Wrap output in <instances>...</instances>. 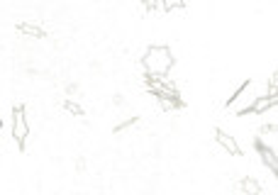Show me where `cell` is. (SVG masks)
Masks as SVG:
<instances>
[{
  "instance_id": "cell-1",
  "label": "cell",
  "mask_w": 278,
  "mask_h": 195,
  "mask_svg": "<svg viewBox=\"0 0 278 195\" xmlns=\"http://www.w3.org/2000/svg\"><path fill=\"white\" fill-rule=\"evenodd\" d=\"M144 71L147 76H166L168 71L173 69V54L168 46H161V44H154L144 52Z\"/></svg>"
},
{
  "instance_id": "cell-2",
  "label": "cell",
  "mask_w": 278,
  "mask_h": 195,
  "mask_svg": "<svg viewBox=\"0 0 278 195\" xmlns=\"http://www.w3.org/2000/svg\"><path fill=\"white\" fill-rule=\"evenodd\" d=\"M256 98H259V93H256V83L249 78V81H244V83L232 93V98L227 100V108L235 112V115H247V112L251 110V105H254Z\"/></svg>"
},
{
  "instance_id": "cell-3",
  "label": "cell",
  "mask_w": 278,
  "mask_h": 195,
  "mask_svg": "<svg viewBox=\"0 0 278 195\" xmlns=\"http://www.w3.org/2000/svg\"><path fill=\"white\" fill-rule=\"evenodd\" d=\"M29 137V125H27V112L22 105H15L13 110V139L17 141L20 149H25V141Z\"/></svg>"
},
{
  "instance_id": "cell-4",
  "label": "cell",
  "mask_w": 278,
  "mask_h": 195,
  "mask_svg": "<svg viewBox=\"0 0 278 195\" xmlns=\"http://www.w3.org/2000/svg\"><path fill=\"white\" fill-rule=\"evenodd\" d=\"M254 147H256V152H259V156H261V161L268 166V171L278 178V156H276V152H273L271 147H266L261 139H254Z\"/></svg>"
},
{
  "instance_id": "cell-5",
  "label": "cell",
  "mask_w": 278,
  "mask_h": 195,
  "mask_svg": "<svg viewBox=\"0 0 278 195\" xmlns=\"http://www.w3.org/2000/svg\"><path fill=\"white\" fill-rule=\"evenodd\" d=\"M215 139H217V144H220L227 154H232V156H242V147H239V141H237L232 134H227L224 129H215Z\"/></svg>"
},
{
  "instance_id": "cell-6",
  "label": "cell",
  "mask_w": 278,
  "mask_h": 195,
  "mask_svg": "<svg viewBox=\"0 0 278 195\" xmlns=\"http://www.w3.org/2000/svg\"><path fill=\"white\" fill-rule=\"evenodd\" d=\"M17 29H20L25 37H32V39H42V37H44V27L34 25V22H27V20H25V22H20Z\"/></svg>"
},
{
  "instance_id": "cell-7",
  "label": "cell",
  "mask_w": 278,
  "mask_h": 195,
  "mask_svg": "<svg viewBox=\"0 0 278 195\" xmlns=\"http://www.w3.org/2000/svg\"><path fill=\"white\" fill-rule=\"evenodd\" d=\"M237 190L239 193H249V195H259L261 193V185L254 181V178H244V181H239V185H237Z\"/></svg>"
},
{
  "instance_id": "cell-8",
  "label": "cell",
  "mask_w": 278,
  "mask_h": 195,
  "mask_svg": "<svg viewBox=\"0 0 278 195\" xmlns=\"http://www.w3.org/2000/svg\"><path fill=\"white\" fill-rule=\"evenodd\" d=\"M64 110L71 112V115H76V117H83V108H81V105H76L73 100H64Z\"/></svg>"
},
{
  "instance_id": "cell-9",
  "label": "cell",
  "mask_w": 278,
  "mask_h": 195,
  "mask_svg": "<svg viewBox=\"0 0 278 195\" xmlns=\"http://www.w3.org/2000/svg\"><path fill=\"white\" fill-rule=\"evenodd\" d=\"M139 122V117H129V120H125V122H120V125H115V129H112V132H115V134H120V132H125V129H129V127L132 125H137Z\"/></svg>"
},
{
  "instance_id": "cell-10",
  "label": "cell",
  "mask_w": 278,
  "mask_h": 195,
  "mask_svg": "<svg viewBox=\"0 0 278 195\" xmlns=\"http://www.w3.org/2000/svg\"><path fill=\"white\" fill-rule=\"evenodd\" d=\"M188 0H161V5H164V13L168 10H176V8H183Z\"/></svg>"
},
{
  "instance_id": "cell-11",
  "label": "cell",
  "mask_w": 278,
  "mask_h": 195,
  "mask_svg": "<svg viewBox=\"0 0 278 195\" xmlns=\"http://www.w3.org/2000/svg\"><path fill=\"white\" fill-rule=\"evenodd\" d=\"M142 3H144V8H147V10H159V13H164L161 0H142Z\"/></svg>"
},
{
  "instance_id": "cell-12",
  "label": "cell",
  "mask_w": 278,
  "mask_h": 195,
  "mask_svg": "<svg viewBox=\"0 0 278 195\" xmlns=\"http://www.w3.org/2000/svg\"><path fill=\"white\" fill-rule=\"evenodd\" d=\"M268 93H278V69L273 71V76L268 81Z\"/></svg>"
},
{
  "instance_id": "cell-13",
  "label": "cell",
  "mask_w": 278,
  "mask_h": 195,
  "mask_svg": "<svg viewBox=\"0 0 278 195\" xmlns=\"http://www.w3.org/2000/svg\"><path fill=\"white\" fill-rule=\"evenodd\" d=\"M261 134H278V125H264L261 127Z\"/></svg>"
},
{
  "instance_id": "cell-14",
  "label": "cell",
  "mask_w": 278,
  "mask_h": 195,
  "mask_svg": "<svg viewBox=\"0 0 278 195\" xmlns=\"http://www.w3.org/2000/svg\"><path fill=\"white\" fill-rule=\"evenodd\" d=\"M76 90H78V85H76V83H71L69 88H66V93H71V95H73V93H76Z\"/></svg>"
},
{
  "instance_id": "cell-15",
  "label": "cell",
  "mask_w": 278,
  "mask_h": 195,
  "mask_svg": "<svg viewBox=\"0 0 278 195\" xmlns=\"http://www.w3.org/2000/svg\"><path fill=\"white\" fill-rule=\"evenodd\" d=\"M0 129H3V120H0Z\"/></svg>"
}]
</instances>
